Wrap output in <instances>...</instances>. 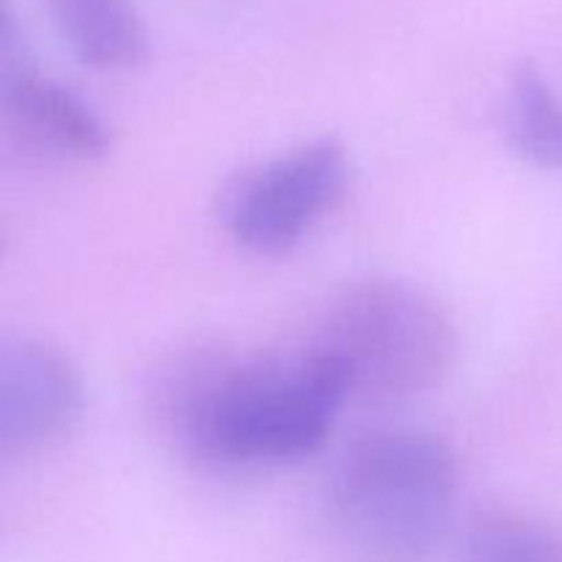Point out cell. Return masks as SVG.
I'll list each match as a JSON object with an SVG mask.
<instances>
[{
	"mask_svg": "<svg viewBox=\"0 0 562 562\" xmlns=\"http://www.w3.org/2000/svg\"><path fill=\"white\" fill-rule=\"evenodd\" d=\"M459 562H562V532L532 516L497 510L467 530Z\"/></svg>",
	"mask_w": 562,
	"mask_h": 562,
	"instance_id": "9",
	"label": "cell"
},
{
	"mask_svg": "<svg viewBox=\"0 0 562 562\" xmlns=\"http://www.w3.org/2000/svg\"><path fill=\"white\" fill-rule=\"evenodd\" d=\"M505 132L519 157L562 170V99L536 64H521L510 80Z\"/></svg>",
	"mask_w": 562,
	"mask_h": 562,
	"instance_id": "8",
	"label": "cell"
},
{
	"mask_svg": "<svg viewBox=\"0 0 562 562\" xmlns=\"http://www.w3.org/2000/svg\"><path fill=\"white\" fill-rule=\"evenodd\" d=\"M86 404L71 357L42 338H9L0 349V453L33 456L60 442Z\"/></svg>",
	"mask_w": 562,
	"mask_h": 562,
	"instance_id": "6",
	"label": "cell"
},
{
	"mask_svg": "<svg viewBox=\"0 0 562 562\" xmlns=\"http://www.w3.org/2000/svg\"><path fill=\"white\" fill-rule=\"evenodd\" d=\"M349 401L340 373L307 346L209 373L184 393L179 431L192 453L228 467H280L318 453Z\"/></svg>",
	"mask_w": 562,
	"mask_h": 562,
	"instance_id": "1",
	"label": "cell"
},
{
	"mask_svg": "<svg viewBox=\"0 0 562 562\" xmlns=\"http://www.w3.org/2000/svg\"><path fill=\"white\" fill-rule=\"evenodd\" d=\"M0 99L11 140L31 157L86 165L108 154L110 130L102 115L75 91L38 75L9 3L0 22Z\"/></svg>",
	"mask_w": 562,
	"mask_h": 562,
	"instance_id": "5",
	"label": "cell"
},
{
	"mask_svg": "<svg viewBox=\"0 0 562 562\" xmlns=\"http://www.w3.org/2000/svg\"><path fill=\"white\" fill-rule=\"evenodd\" d=\"M351 173L349 148L338 137L300 143L228 187L225 228L252 256H285L344 203Z\"/></svg>",
	"mask_w": 562,
	"mask_h": 562,
	"instance_id": "4",
	"label": "cell"
},
{
	"mask_svg": "<svg viewBox=\"0 0 562 562\" xmlns=\"http://www.w3.org/2000/svg\"><path fill=\"white\" fill-rule=\"evenodd\" d=\"M311 349L340 373L349 401L393 404L442 384L459 355V333L428 289L371 278L329 305Z\"/></svg>",
	"mask_w": 562,
	"mask_h": 562,
	"instance_id": "3",
	"label": "cell"
},
{
	"mask_svg": "<svg viewBox=\"0 0 562 562\" xmlns=\"http://www.w3.org/2000/svg\"><path fill=\"white\" fill-rule=\"evenodd\" d=\"M49 16L80 64L130 69L148 55V31L132 0H47Z\"/></svg>",
	"mask_w": 562,
	"mask_h": 562,
	"instance_id": "7",
	"label": "cell"
},
{
	"mask_svg": "<svg viewBox=\"0 0 562 562\" xmlns=\"http://www.w3.org/2000/svg\"><path fill=\"white\" fill-rule=\"evenodd\" d=\"M459 459L420 428L362 434L335 464L329 521L355 562H423L450 530Z\"/></svg>",
	"mask_w": 562,
	"mask_h": 562,
	"instance_id": "2",
	"label": "cell"
}]
</instances>
